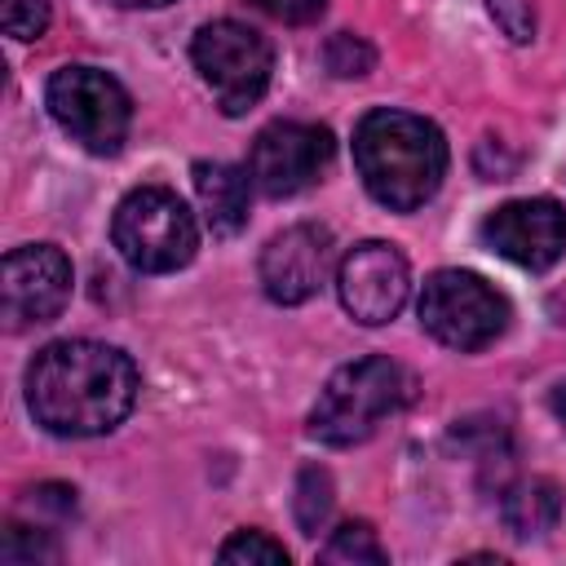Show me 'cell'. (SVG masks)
Returning <instances> with one entry per match:
<instances>
[{
    "label": "cell",
    "mask_w": 566,
    "mask_h": 566,
    "mask_svg": "<svg viewBox=\"0 0 566 566\" xmlns=\"http://www.w3.org/2000/svg\"><path fill=\"white\" fill-rule=\"evenodd\" d=\"M137 367L106 340H53L27 367L31 416L62 438L115 429L137 402Z\"/></svg>",
    "instance_id": "cell-1"
},
{
    "label": "cell",
    "mask_w": 566,
    "mask_h": 566,
    "mask_svg": "<svg viewBox=\"0 0 566 566\" xmlns=\"http://www.w3.org/2000/svg\"><path fill=\"white\" fill-rule=\"evenodd\" d=\"M354 164L371 199L411 212L433 199L447 172V142L438 124L411 111H367L354 128Z\"/></svg>",
    "instance_id": "cell-2"
},
{
    "label": "cell",
    "mask_w": 566,
    "mask_h": 566,
    "mask_svg": "<svg viewBox=\"0 0 566 566\" xmlns=\"http://www.w3.org/2000/svg\"><path fill=\"white\" fill-rule=\"evenodd\" d=\"M407 402V371L394 358H358L332 371L323 385L314 411H310V433L327 447H354L367 442L385 416H394Z\"/></svg>",
    "instance_id": "cell-3"
},
{
    "label": "cell",
    "mask_w": 566,
    "mask_h": 566,
    "mask_svg": "<svg viewBox=\"0 0 566 566\" xmlns=\"http://www.w3.org/2000/svg\"><path fill=\"white\" fill-rule=\"evenodd\" d=\"M111 239L119 256L142 274H168L190 265L199 248L195 212L164 186H137L119 199L111 217Z\"/></svg>",
    "instance_id": "cell-4"
},
{
    "label": "cell",
    "mask_w": 566,
    "mask_h": 566,
    "mask_svg": "<svg viewBox=\"0 0 566 566\" xmlns=\"http://www.w3.org/2000/svg\"><path fill=\"white\" fill-rule=\"evenodd\" d=\"M190 57H195L199 80L212 88V97L226 115L252 111L270 88V71H274L270 40L261 31L234 22V18L199 27L195 44H190Z\"/></svg>",
    "instance_id": "cell-5"
},
{
    "label": "cell",
    "mask_w": 566,
    "mask_h": 566,
    "mask_svg": "<svg viewBox=\"0 0 566 566\" xmlns=\"http://www.w3.org/2000/svg\"><path fill=\"white\" fill-rule=\"evenodd\" d=\"M49 115L57 119V128L80 142L93 155H115L128 137L133 124V102L124 93V84L97 66H62L53 71L49 88H44Z\"/></svg>",
    "instance_id": "cell-6"
},
{
    "label": "cell",
    "mask_w": 566,
    "mask_h": 566,
    "mask_svg": "<svg viewBox=\"0 0 566 566\" xmlns=\"http://www.w3.org/2000/svg\"><path fill=\"white\" fill-rule=\"evenodd\" d=\"M420 327L433 340L469 354L509 327V301L473 270H433L420 287Z\"/></svg>",
    "instance_id": "cell-7"
},
{
    "label": "cell",
    "mask_w": 566,
    "mask_h": 566,
    "mask_svg": "<svg viewBox=\"0 0 566 566\" xmlns=\"http://www.w3.org/2000/svg\"><path fill=\"white\" fill-rule=\"evenodd\" d=\"M332 164V133L323 124L301 119H274L252 137L248 150V177L261 195L287 199L318 181V172Z\"/></svg>",
    "instance_id": "cell-8"
},
{
    "label": "cell",
    "mask_w": 566,
    "mask_h": 566,
    "mask_svg": "<svg viewBox=\"0 0 566 566\" xmlns=\"http://www.w3.org/2000/svg\"><path fill=\"white\" fill-rule=\"evenodd\" d=\"M336 287H340V305L349 310V318H358L367 327H380L407 305L411 270H407V256L394 243L367 239V243H358L340 256Z\"/></svg>",
    "instance_id": "cell-9"
},
{
    "label": "cell",
    "mask_w": 566,
    "mask_h": 566,
    "mask_svg": "<svg viewBox=\"0 0 566 566\" xmlns=\"http://www.w3.org/2000/svg\"><path fill=\"white\" fill-rule=\"evenodd\" d=\"M71 301V261L53 243H27L4 256V318L9 327L53 323Z\"/></svg>",
    "instance_id": "cell-10"
},
{
    "label": "cell",
    "mask_w": 566,
    "mask_h": 566,
    "mask_svg": "<svg viewBox=\"0 0 566 566\" xmlns=\"http://www.w3.org/2000/svg\"><path fill=\"white\" fill-rule=\"evenodd\" d=\"M482 239L522 270H548L566 252V208L557 199H513L482 221Z\"/></svg>",
    "instance_id": "cell-11"
},
{
    "label": "cell",
    "mask_w": 566,
    "mask_h": 566,
    "mask_svg": "<svg viewBox=\"0 0 566 566\" xmlns=\"http://www.w3.org/2000/svg\"><path fill=\"white\" fill-rule=\"evenodd\" d=\"M332 270V230L301 221L274 234L261 252V287L279 305H301L310 301Z\"/></svg>",
    "instance_id": "cell-12"
},
{
    "label": "cell",
    "mask_w": 566,
    "mask_h": 566,
    "mask_svg": "<svg viewBox=\"0 0 566 566\" xmlns=\"http://www.w3.org/2000/svg\"><path fill=\"white\" fill-rule=\"evenodd\" d=\"M195 177V195H199V208H203V221L212 234L230 239L248 226V195H252V177L234 164H221V159H199L190 168Z\"/></svg>",
    "instance_id": "cell-13"
},
{
    "label": "cell",
    "mask_w": 566,
    "mask_h": 566,
    "mask_svg": "<svg viewBox=\"0 0 566 566\" xmlns=\"http://www.w3.org/2000/svg\"><path fill=\"white\" fill-rule=\"evenodd\" d=\"M557 517H562V491L548 478L517 482L504 495V522L513 535H544L557 526Z\"/></svg>",
    "instance_id": "cell-14"
},
{
    "label": "cell",
    "mask_w": 566,
    "mask_h": 566,
    "mask_svg": "<svg viewBox=\"0 0 566 566\" xmlns=\"http://www.w3.org/2000/svg\"><path fill=\"white\" fill-rule=\"evenodd\" d=\"M318 557L332 562V566H363V562L380 566L385 548H380V539H376V531L367 522H345V526L332 531V539H327V548Z\"/></svg>",
    "instance_id": "cell-15"
},
{
    "label": "cell",
    "mask_w": 566,
    "mask_h": 566,
    "mask_svg": "<svg viewBox=\"0 0 566 566\" xmlns=\"http://www.w3.org/2000/svg\"><path fill=\"white\" fill-rule=\"evenodd\" d=\"M296 522H301V531L305 535H318V526L327 522V513H332V478H327V469H318V464H305L301 469V478H296Z\"/></svg>",
    "instance_id": "cell-16"
},
{
    "label": "cell",
    "mask_w": 566,
    "mask_h": 566,
    "mask_svg": "<svg viewBox=\"0 0 566 566\" xmlns=\"http://www.w3.org/2000/svg\"><path fill=\"white\" fill-rule=\"evenodd\" d=\"M221 562H265V566H287V548L279 539H270L265 531H234L221 548Z\"/></svg>",
    "instance_id": "cell-17"
},
{
    "label": "cell",
    "mask_w": 566,
    "mask_h": 566,
    "mask_svg": "<svg viewBox=\"0 0 566 566\" xmlns=\"http://www.w3.org/2000/svg\"><path fill=\"white\" fill-rule=\"evenodd\" d=\"M323 57H327V71L332 75H340V80H358V75H367L371 71V62H376V53H371V44L367 40H358V35H349V31H340V35H332L327 40V49H323Z\"/></svg>",
    "instance_id": "cell-18"
},
{
    "label": "cell",
    "mask_w": 566,
    "mask_h": 566,
    "mask_svg": "<svg viewBox=\"0 0 566 566\" xmlns=\"http://www.w3.org/2000/svg\"><path fill=\"white\" fill-rule=\"evenodd\" d=\"M0 22L13 40H40L49 27V0H0Z\"/></svg>",
    "instance_id": "cell-19"
},
{
    "label": "cell",
    "mask_w": 566,
    "mask_h": 566,
    "mask_svg": "<svg viewBox=\"0 0 566 566\" xmlns=\"http://www.w3.org/2000/svg\"><path fill=\"white\" fill-rule=\"evenodd\" d=\"M261 13H270V18H279V22H292V27H301V22H314L323 9H327V0H252Z\"/></svg>",
    "instance_id": "cell-20"
},
{
    "label": "cell",
    "mask_w": 566,
    "mask_h": 566,
    "mask_svg": "<svg viewBox=\"0 0 566 566\" xmlns=\"http://www.w3.org/2000/svg\"><path fill=\"white\" fill-rule=\"evenodd\" d=\"M553 416H557V420L566 424V380H562V385L553 389Z\"/></svg>",
    "instance_id": "cell-21"
},
{
    "label": "cell",
    "mask_w": 566,
    "mask_h": 566,
    "mask_svg": "<svg viewBox=\"0 0 566 566\" xmlns=\"http://www.w3.org/2000/svg\"><path fill=\"white\" fill-rule=\"evenodd\" d=\"M119 9H164V4H172V0H115Z\"/></svg>",
    "instance_id": "cell-22"
}]
</instances>
